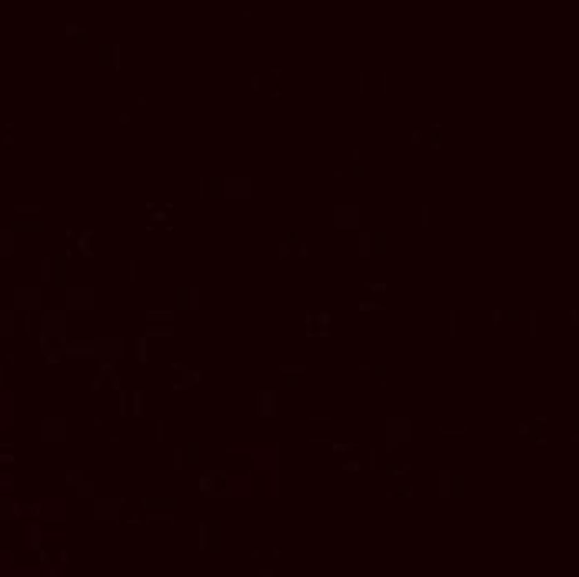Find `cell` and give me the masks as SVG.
I'll return each instance as SVG.
<instances>
[{"label":"cell","instance_id":"6da1fadb","mask_svg":"<svg viewBox=\"0 0 579 577\" xmlns=\"http://www.w3.org/2000/svg\"><path fill=\"white\" fill-rule=\"evenodd\" d=\"M173 467L177 471H200L204 467V447L200 444H177L173 447Z\"/></svg>","mask_w":579,"mask_h":577},{"label":"cell","instance_id":"7a4b0ae2","mask_svg":"<svg viewBox=\"0 0 579 577\" xmlns=\"http://www.w3.org/2000/svg\"><path fill=\"white\" fill-rule=\"evenodd\" d=\"M330 160H333V173L337 177H356L360 167H363V157L356 154V151H350V147H337Z\"/></svg>","mask_w":579,"mask_h":577},{"label":"cell","instance_id":"3957f363","mask_svg":"<svg viewBox=\"0 0 579 577\" xmlns=\"http://www.w3.org/2000/svg\"><path fill=\"white\" fill-rule=\"evenodd\" d=\"M204 304L200 284H173V308L177 310H197Z\"/></svg>","mask_w":579,"mask_h":577},{"label":"cell","instance_id":"277c9868","mask_svg":"<svg viewBox=\"0 0 579 577\" xmlns=\"http://www.w3.org/2000/svg\"><path fill=\"white\" fill-rule=\"evenodd\" d=\"M280 254L283 257H297V261H303V257L310 254V237H306L303 231H283Z\"/></svg>","mask_w":579,"mask_h":577},{"label":"cell","instance_id":"5b68a950","mask_svg":"<svg viewBox=\"0 0 579 577\" xmlns=\"http://www.w3.org/2000/svg\"><path fill=\"white\" fill-rule=\"evenodd\" d=\"M147 277H150L147 257H124V261H120V281H127V284H144Z\"/></svg>","mask_w":579,"mask_h":577},{"label":"cell","instance_id":"8992f818","mask_svg":"<svg viewBox=\"0 0 579 577\" xmlns=\"http://www.w3.org/2000/svg\"><path fill=\"white\" fill-rule=\"evenodd\" d=\"M253 571L257 574H280L283 571V558L280 551H273V547H260V551H253Z\"/></svg>","mask_w":579,"mask_h":577},{"label":"cell","instance_id":"52a82bcc","mask_svg":"<svg viewBox=\"0 0 579 577\" xmlns=\"http://www.w3.org/2000/svg\"><path fill=\"white\" fill-rule=\"evenodd\" d=\"M333 324H337V317H333L330 310H310V314H306V334H310V337H330V334H333Z\"/></svg>","mask_w":579,"mask_h":577},{"label":"cell","instance_id":"ba28073f","mask_svg":"<svg viewBox=\"0 0 579 577\" xmlns=\"http://www.w3.org/2000/svg\"><path fill=\"white\" fill-rule=\"evenodd\" d=\"M310 384L306 381V367L303 364H283L280 367V387L283 390H303Z\"/></svg>","mask_w":579,"mask_h":577},{"label":"cell","instance_id":"9c48e42d","mask_svg":"<svg viewBox=\"0 0 579 577\" xmlns=\"http://www.w3.org/2000/svg\"><path fill=\"white\" fill-rule=\"evenodd\" d=\"M226 544L224 524H200V551H220Z\"/></svg>","mask_w":579,"mask_h":577},{"label":"cell","instance_id":"30bf717a","mask_svg":"<svg viewBox=\"0 0 579 577\" xmlns=\"http://www.w3.org/2000/svg\"><path fill=\"white\" fill-rule=\"evenodd\" d=\"M200 200H206V204H224L226 200L224 177H204V180H200Z\"/></svg>","mask_w":579,"mask_h":577},{"label":"cell","instance_id":"8fae6325","mask_svg":"<svg viewBox=\"0 0 579 577\" xmlns=\"http://www.w3.org/2000/svg\"><path fill=\"white\" fill-rule=\"evenodd\" d=\"M333 431H337V424L330 421V417H310V421H306V441L323 444L333 437Z\"/></svg>","mask_w":579,"mask_h":577},{"label":"cell","instance_id":"7c38bea8","mask_svg":"<svg viewBox=\"0 0 579 577\" xmlns=\"http://www.w3.org/2000/svg\"><path fill=\"white\" fill-rule=\"evenodd\" d=\"M204 494L210 498H224L226 491H230V484H226V474L224 471H210V474H200V484H197Z\"/></svg>","mask_w":579,"mask_h":577},{"label":"cell","instance_id":"4fadbf2b","mask_svg":"<svg viewBox=\"0 0 579 577\" xmlns=\"http://www.w3.org/2000/svg\"><path fill=\"white\" fill-rule=\"evenodd\" d=\"M360 254H366V257H383V254H386V234L363 231V237H360Z\"/></svg>","mask_w":579,"mask_h":577},{"label":"cell","instance_id":"5bb4252c","mask_svg":"<svg viewBox=\"0 0 579 577\" xmlns=\"http://www.w3.org/2000/svg\"><path fill=\"white\" fill-rule=\"evenodd\" d=\"M173 431H177V421H173V417H153L147 437L153 444H170L173 441Z\"/></svg>","mask_w":579,"mask_h":577},{"label":"cell","instance_id":"9a60e30c","mask_svg":"<svg viewBox=\"0 0 579 577\" xmlns=\"http://www.w3.org/2000/svg\"><path fill=\"white\" fill-rule=\"evenodd\" d=\"M386 384V370L380 364H363L360 367V387H370V390H380Z\"/></svg>","mask_w":579,"mask_h":577},{"label":"cell","instance_id":"2e32d148","mask_svg":"<svg viewBox=\"0 0 579 577\" xmlns=\"http://www.w3.org/2000/svg\"><path fill=\"white\" fill-rule=\"evenodd\" d=\"M200 384V370L190 364H177L173 367V387H180V390H190V387Z\"/></svg>","mask_w":579,"mask_h":577},{"label":"cell","instance_id":"e0dca14e","mask_svg":"<svg viewBox=\"0 0 579 577\" xmlns=\"http://www.w3.org/2000/svg\"><path fill=\"white\" fill-rule=\"evenodd\" d=\"M170 217H173V207H170V204H150L147 207V224L150 227H164V231H170V227H173Z\"/></svg>","mask_w":579,"mask_h":577},{"label":"cell","instance_id":"ac0fdd59","mask_svg":"<svg viewBox=\"0 0 579 577\" xmlns=\"http://www.w3.org/2000/svg\"><path fill=\"white\" fill-rule=\"evenodd\" d=\"M356 207L353 204H337L333 207V227H340V231H346V227H356Z\"/></svg>","mask_w":579,"mask_h":577},{"label":"cell","instance_id":"d6986e66","mask_svg":"<svg viewBox=\"0 0 579 577\" xmlns=\"http://www.w3.org/2000/svg\"><path fill=\"white\" fill-rule=\"evenodd\" d=\"M120 107H124V117L133 120V124H140V120L147 117V104H144V100H124Z\"/></svg>","mask_w":579,"mask_h":577},{"label":"cell","instance_id":"ffe728a7","mask_svg":"<svg viewBox=\"0 0 579 577\" xmlns=\"http://www.w3.org/2000/svg\"><path fill=\"white\" fill-rule=\"evenodd\" d=\"M177 507L173 498H150L147 500V511H160V520H170V511Z\"/></svg>","mask_w":579,"mask_h":577},{"label":"cell","instance_id":"44dd1931","mask_svg":"<svg viewBox=\"0 0 579 577\" xmlns=\"http://www.w3.org/2000/svg\"><path fill=\"white\" fill-rule=\"evenodd\" d=\"M144 511H147V500H140V498H133V500L124 504V518L133 520V524H137V520H144Z\"/></svg>","mask_w":579,"mask_h":577},{"label":"cell","instance_id":"7402d4cb","mask_svg":"<svg viewBox=\"0 0 579 577\" xmlns=\"http://www.w3.org/2000/svg\"><path fill=\"white\" fill-rule=\"evenodd\" d=\"M97 437H100V441H117V437H120V424L117 421H97Z\"/></svg>","mask_w":579,"mask_h":577},{"label":"cell","instance_id":"603a6c76","mask_svg":"<svg viewBox=\"0 0 579 577\" xmlns=\"http://www.w3.org/2000/svg\"><path fill=\"white\" fill-rule=\"evenodd\" d=\"M270 491H273V487H270V477H266L263 471H257V474H253V494H270Z\"/></svg>","mask_w":579,"mask_h":577},{"label":"cell","instance_id":"cb8c5ba5","mask_svg":"<svg viewBox=\"0 0 579 577\" xmlns=\"http://www.w3.org/2000/svg\"><path fill=\"white\" fill-rule=\"evenodd\" d=\"M260 414L263 417H273V410H277V407H273V390H263L260 394Z\"/></svg>","mask_w":579,"mask_h":577},{"label":"cell","instance_id":"d4e9b609","mask_svg":"<svg viewBox=\"0 0 579 577\" xmlns=\"http://www.w3.org/2000/svg\"><path fill=\"white\" fill-rule=\"evenodd\" d=\"M253 91H266V94H273V91H277V84H273V77H260V80H253Z\"/></svg>","mask_w":579,"mask_h":577},{"label":"cell","instance_id":"484cf974","mask_svg":"<svg viewBox=\"0 0 579 577\" xmlns=\"http://www.w3.org/2000/svg\"><path fill=\"white\" fill-rule=\"evenodd\" d=\"M43 267H47V277H63V264H60V261H47V264H43Z\"/></svg>","mask_w":579,"mask_h":577},{"label":"cell","instance_id":"4316f807","mask_svg":"<svg viewBox=\"0 0 579 577\" xmlns=\"http://www.w3.org/2000/svg\"><path fill=\"white\" fill-rule=\"evenodd\" d=\"M226 467H233V471H250V461H246V457H233V461H226Z\"/></svg>","mask_w":579,"mask_h":577},{"label":"cell","instance_id":"83f0119b","mask_svg":"<svg viewBox=\"0 0 579 577\" xmlns=\"http://www.w3.org/2000/svg\"><path fill=\"white\" fill-rule=\"evenodd\" d=\"M360 467V461H340L337 464V471H356Z\"/></svg>","mask_w":579,"mask_h":577},{"label":"cell","instance_id":"f1b7e54d","mask_svg":"<svg viewBox=\"0 0 579 577\" xmlns=\"http://www.w3.org/2000/svg\"><path fill=\"white\" fill-rule=\"evenodd\" d=\"M360 310H380V304L376 301H360Z\"/></svg>","mask_w":579,"mask_h":577}]
</instances>
